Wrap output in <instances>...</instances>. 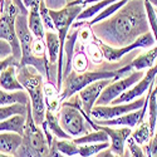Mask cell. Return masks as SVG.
I'll list each match as a JSON object with an SVG mask.
<instances>
[{
  "instance_id": "6da1fadb",
  "label": "cell",
  "mask_w": 157,
  "mask_h": 157,
  "mask_svg": "<svg viewBox=\"0 0 157 157\" xmlns=\"http://www.w3.org/2000/svg\"><path fill=\"white\" fill-rule=\"evenodd\" d=\"M93 34L99 40L113 48L132 44L150 32V23L143 0H128L120 10L106 20L93 25Z\"/></svg>"
},
{
  "instance_id": "7a4b0ae2",
  "label": "cell",
  "mask_w": 157,
  "mask_h": 157,
  "mask_svg": "<svg viewBox=\"0 0 157 157\" xmlns=\"http://www.w3.org/2000/svg\"><path fill=\"white\" fill-rule=\"evenodd\" d=\"M133 72L132 65L127 64L120 69H97V71H86L78 73L72 71L63 79V86L60 90V101L62 103L68 101L72 96L77 94L88 84L101 81V79H120L126 77L128 73Z\"/></svg>"
},
{
  "instance_id": "3957f363",
  "label": "cell",
  "mask_w": 157,
  "mask_h": 157,
  "mask_svg": "<svg viewBox=\"0 0 157 157\" xmlns=\"http://www.w3.org/2000/svg\"><path fill=\"white\" fill-rule=\"evenodd\" d=\"M17 78L29 96L35 123L42 127L45 121L47 111L44 102V75L32 65H24V67H17Z\"/></svg>"
},
{
  "instance_id": "277c9868",
  "label": "cell",
  "mask_w": 157,
  "mask_h": 157,
  "mask_svg": "<svg viewBox=\"0 0 157 157\" xmlns=\"http://www.w3.org/2000/svg\"><path fill=\"white\" fill-rule=\"evenodd\" d=\"M50 145L43 128L36 124L33 113L30 99L27 103V121L23 133V142L14 156L17 157H49Z\"/></svg>"
},
{
  "instance_id": "5b68a950",
  "label": "cell",
  "mask_w": 157,
  "mask_h": 157,
  "mask_svg": "<svg viewBox=\"0 0 157 157\" xmlns=\"http://www.w3.org/2000/svg\"><path fill=\"white\" fill-rule=\"evenodd\" d=\"M17 34L21 48V59L18 67L24 65H32L39 73L47 77V81H52L50 69H49V59L48 58H38L32 52V43L34 40V35L32 34L28 25V15L19 13L15 21Z\"/></svg>"
},
{
  "instance_id": "8992f818",
  "label": "cell",
  "mask_w": 157,
  "mask_h": 157,
  "mask_svg": "<svg viewBox=\"0 0 157 157\" xmlns=\"http://www.w3.org/2000/svg\"><path fill=\"white\" fill-rule=\"evenodd\" d=\"M19 13L20 10L14 5L13 0H4V6L0 15V39H4L11 45L13 56L20 62L21 48L15 28V21Z\"/></svg>"
},
{
  "instance_id": "52a82bcc",
  "label": "cell",
  "mask_w": 157,
  "mask_h": 157,
  "mask_svg": "<svg viewBox=\"0 0 157 157\" xmlns=\"http://www.w3.org/2000/svg\"><path fill=\"white\" fill-rule=\"evenodd\" d=\"M59 123L62 128L67 132L72 138L81 137L83 135H87L88 131L93 129L90 124L86 121L82 112L68 104H62V107L58 112Z\"/></svg>"
},
{
  "instance_id": "ba28073f",
  "label": "cell",
  "mask_w": 157,
  "mask_h": 157,
  "mask_svg": "<svg viewBox=\"0 0 157 157\" xmlns=\"http://www.w3.org/2000/svg\"><path fill=\"white\" fill-rule=\"evenodd\" d=\"M96 42L99 44L102 52H103V57H104V60L107 62H118L123 58V56H126L127 53H129V52H132L135 49H141V48H153L155 44H156V39L153 36V33L150 30L147 33H145L143 35H141L136 42H133L132 44L129 45H126L123 48H113V47H109L107 45L106 43H103L102 40H99V39L97 36H94Z\"/></svg>"
},
{
  "instance_id": "9c48e42d",
  "label": "cell",
  "mask_w": 157,
  "mask_h": 157,
  "mask_svg": "<svg viewBox=\"0 0 157 157\" xmlns=\"http://www.w3.org/2000/svg\"><path fill=\"white\" fill-rule=\"evenodd\" d=\"M143 75H145V72L143 71H133L127 77L120 78V79H114V82H111L104 88L99 98L97 99L96 104H98V106H109L117 97H120L127 89H129L137 82H140Z\"/></svg>"
},
{
  "instance_id": "30bf717a",
  "label": "cell",
  "mask_w": 157,
  "mask_h": 157,
  "mask_svg": "<svg viewBox=\"0 0 157 157\" xmlns=\"http://www.w3.org/2000/svg\"><path fill=\"white\" fill-rule=\"evenodd\" d=\"M146 97L145 98H138L137 101L129 102V103H122V104H112V106H96L90 111V117L98 121H104V120H112L116 117L123 116L126 113L133 112L137 109H141L145 104Z\"/></svg>"
},
{
  "instance_id": "8fae6325",
  "label": "cell",
  "mask_w": 157,
  "mask_h": 157,
  "mask_svg": "<svg viewBox=\"0 0 157 157\" xmlns=\"http://www.w3.org/2000/svg\"><path fill=\"white\" fill-rule=\"evenodd\" d=\"M157 75V63L153 65L152 68L145 73V75L142 77V79L137 82L135 86H132L129 89H127L124 93H122L120 97H117L111 104H122V103H129L131 101H133L135 98H140L143 93L148 90L150 86L156 81Z\"/></svg>"
},
{
  "instance_id": "7c38bea8",
  "label": "cell",
  "mask_w": 157,
  "mask_h": 157,
  "mask_svg": "<svg viewBox=\"0 0 157 157\" xmlns=\"http://www.w3.org/2000/svg\"><path fill=\"white\" fill-rule=\"evenodd\" d=\"M113 81L114 79H101V81L88 84L87 87H84L82 90L78 92V96H79V98L82 101V108L88 116H90V111L96 106L97 99L99 98L104 88Z\"/></svg>"
},
{
  "instance_id": "4fadbf2b",
  "label": "cell",
  "mask_w": 157,
  "mask_h": 157,
  "mask_svg": "<svg viewBox=\"0 0 157 157\" xmlns=\"http://www.w3.org/2000/svg\"><path fill=\"white\" fill-rule=\"evenodd\" d=\"M98 129L104 131L109 137V150L114 153L122 156L126 151V142L132 133V129L129 127H112V126H101L98 124Z\"/></svg>"
},
{
  "instance_id": "5bb4252c",
  "label": "cell",
  "mask_w": 157,
  "mask_h": 157,
  "mask_svg": "<svg viewBox=\"0 0 157 157\" xmlns=\"http://www.w3.org/2000/svg\"><path fill=\"white\" fill-rule=\"evenodd\" d=\"M39 5H40V3L33 5L29 9V13H28V25H29V29H30L32 34L34 35V38H38V39H42V40H44V39H45V27L43 24L40 13H39Z\"/></svg>"
},
{
  "instance_id": "9a60e30c",
  "label": "cell",
  "mask_w": 157,
  "mask_h": 157,
  "mask_svg": "<svg viewBox=\"0 0 157 157\" xmlns=\"http://www.w3.org/2000/svg\"><path fill=\"white\" fill-rule=\"evenodd\" d=\"M23 142V136L15 132L0 133V152L14 156Z\"/></svg>"
},
{
  "instance_id": "2e32d148",
  "label": "cell",
  "mask_w": 157,
  "mask_h": 157,
  "mask_svg": "<svg viewBox=\"0 0 157 157\" xmlns=\"http://www.w3.org/2000/svg\"><path fill=\"white\" fill-rule=\"evenodd\" d=\"M44 102L47 109L52 111L53 113L59 112L62 107L60 92L58 90L57 86L52 83V81H47V83H44Z\"/></svg>"
},
{
  "instance_id": "e0dca14e",
  "label": "cell",
  "mask_w": 157,
  "mask_h": 157,
  "mask_svg": "<svg viewBox=\"0 0 157 157\" xmlns=\"http://www.w3.org/2000/svg\"><path fill=\"white\" fill-rule=\"evenodd\" d=\"M0 88L6 90V92L25 90L17 78V65H10L3 72L2 77H0Z\"/></svg>"
},
{
  "instance_id": "ac0fdd59",
  "label": "cell",
  "mask_w": 157,
  "mask_h": 157,
  "mask_svg": "<svg viewBox=\"0 0 157 157\" xmlns=\"http://www.w3.org/2000/svg\"><path fill=\"white\" fill-rule=\"evenodd\" d=\"M42 127H47L52 135L58 140H72V137L62 128L59 123V117L57 113H53L52 111H45V121Z\"/></svg>"
},
{
  "instance_id": "d6986e66",
  "label": "cell",
  "mask_w": 157,
  "mask_h": 157,
  "mask_svg": "<svg viewBox=\"0 0 157 157\" xmlns=\"http://www.w3.org/2000/svg\"><path fill=\"white\" fill-rule=\"evenodd\" d=\"M156 59H157V45L136 57L131 62V65H132L133 71H145L153 67L156 64Z\"/></svg>"
},
{
  "instance_id": "ffe728a7",
  "label": "cell",
  "mask_w": 157,
  "mask_h": 157,
  "mask_svg": "<svg viewBox=\"0 0 157 157\" xmlns=\"http://www.w3.org/2000/svg\"><path fill=\"white\" fill-rule=\"evenodd\" d=\"M45 45H47V52H48V59H49V69L53 64L58 62L59 58V52H60V42L59 36L54 32H45Z\"/></svg>"
},
{
  "instance_id": "44dd1931",
  "label": "cell",
  "mask_w": 157,
  "mask_h": 157,
  "mask_svg": "<svg viewBox=\"0 0 157 157\" xmlns=\"http://www.w3.org/2000/svg\"><path fill=\"white\" fill-rule=\"evenodd\" d=\"M25 121H27V116H21V114L13 116L5 121H0V133L15 132L23 136L24 128H25Z\"/></svg>"
},
{
  "instance_id": "7402d4cb",
  "label": "cell",
  "mask_w": 157,
  "mask_h": 157,
  "mask_svg": "<svg viewBox=\"0 0 157 157\" xmlns=\"http://www.w3.org/2000/svg\"><path fill=\"white\" fill-rule=\"evenodd\" d=\"M152 136H153V132L150 127V122L147 118H145L142 122H140L137 124V128L135 131H132V133H131L129 137L136 143H138L140 146H145L146 143H148V141L151 140Z\"/></svg>"
},
{
  "instance_id": "603a6c76",
  "label": "cell",
  "mask_w": 157,
  "mask_h": 157,
  "mask_svg": "<svg viewBox=\"0 0 157 157\" xmlns=\"http://www.w3.org/2000/svg\"><path fill=\"white\" fill-rule=\"evenodd\" d=\"M116 2H118V0H99L97 3H93L92 5H87L86 8H83V10L81 11V14L77 17L75 20L77 21H87L88 19L97 15L103 9H106L108 5H111Z\"/></svg>"
},
{
  "instance_id": "cb8c5ba5",
  "label": "cell",
  "mask_w": 157,
  "mask_h": 157,
  "mask_svg": "<svg viewBox=\"0 0 157 157\" xmlns=\"http://www.w3.org/2000/svg\"><path fill=\"white\" fill-rule=\"evenodd\" d=\"M29 102V96L25 90H15V92H6L0 88V106H9L14 103L27 104Z\"/></svg>"
},
{
  "instance_id": "d4e9b609",
  "label": "cell",
  "mask_w": 157,
  "mask_h": 157,
  "mask_svg": "<svg viewBox=\"0 0 157 157\" xmlns=\"http://www.w3.org/2000/svg\"><path fill=\"white\" fill-rule=\"evenodd\" d=\"M77 145H88V143H101V142H108L109 137L108 135L102 129H97L93 132H88L87 135H83L81 137L72 138Z\"/></svg>"
},
{
  "instance_id": "484cf974",
  "label": "cell",
  "mask_w": 157,
  "mask_h": 157,
  "mask_svg": "<svg viewBox=\"0 0 157 157\" xmlns=\"http://www.w3.org/2000/svg\"><path fill=\"white\" fill-rule=\"evenodd\" d=\"M127 2H128V0H118V2H116V3H113V4H111V5H108L106 9H103L101 13H98V14L94 17L93 20L87 21V24L90 25V27H93L94 24H97V23H99V21H103V20H106L107 18H109L111 15H113L117 10H120L124 4H127Z\"/></svg>"
},
{
  "instance_id": "4316f807",
  "label": "cell",
  "mask_w": 157,
  "mask_h": 157,
  "mask_svg": "<svg viewBox=\"0 0 157 157\" xmlns=\"http://www.w3.org/2000/svg\"><path fill=\"white\" fill-rule=\"evenodd\" d=\"M17 114L27 116V104L14 103L9 106H0V121H5Z\"/></svg>"
},
{
  "instance_id": "83f0119b",
  "label": "cell",
  "mask_w": 157,
  "mask_h": 157,
  "mask_svg": "<svg viewBox=\"0 0 157 157\" xmlns=\"http://www.w3.org/2000/svg\"><path fill=\"white\" fill-rule=\"evenodd\" d=\"M56 146L59 152L65 155L67 157H74L79 155V145L73 141V140H58L54 138Z\"/></svg>"
},
{
  "instance_id": "f1b7e54d",
  "label": "cell",
  "mask_w": 157,
  "mask_h": 157,
  "mask_svg": "<svg viewBox=\"0 0 157 157\" xmlns=\"http://www.w3.org/2000/svg\"><path fill=\"white\" fill-rule=\"evenodd\" d=\"M109 147V142L101 143H88V145H79V155L81 157H93L98 155L101 151Z\"/></svg>"
},
{
  "instance_id": "f546056e",
  "label": "cell",
  "mask_w": 157,
  "mask_h": 157,
  "mask_svg": "<svg viewBox=\"0 0 157 157\" xmlns=\"http://www.w3.org/2000/svg\"><path fill=\"white\" fill-rule=\"evenodd\" d=\"M83 47H86V49H87V57H88L89 60H92L94 64L103 63V60H104L103 52H102L99 44L96 42V39H93L90 43H88Z\"/></svg>"
},
{
  "instance_id": "4dcf8cb0",
  "label": "cell",
  "mask_w": 157,
  "mask_h": 157,
  "mask_svg": "<svg viewBox=\"0 0 157 157\" xmlns=\"http://www.w3.org/2000/svg\"><path fill=\"white\" fill-rule=\"evenodd\" d=\"M72 65L75 72L78 73H82V72H86L87 68H88V57L87 54H84L83 52H78L73 56V59H72Z\"/></svg>"
},
{
  "instance_id": "1f68e13d",
  "label": "cell",
  "mask_w": 157,
  "mask_h": 157,
  "mask_svg": "<svg viewBox=\"0 0 157 157\" xmlns=\"http://www.w3.org/2000/svg\"><path fill=\"white\" fill-rule=\"evenodd\" d=\"M39 13H40V17H42V20H43V24L47 30L49 32H53L56 30V27H54V23L50 18V14H49V9L48 6L45 5V2L42 0L40 2V5H39Z\"/></svg>"
},
{
  "instance_id": "d6a6232c",
  "label": "cell",
  "mask_w": 157,
  "mask_h": 157,
  "mask_svg": "<svg viewBox=\"0 0 157 157\" xmlns=\"http://www.w3.org/2000/svg\"><path fill=\"white\" fill-rule=\"evenodd\" d=\"M78 39L79 42L86 45L88 43H90L94 39V34H93V30H92V27L87 24V21H84V24L79 28V33H78Z\"/></svg>"
},
{
  "instance_id": "836d02e7",
  "label": "cell",
  "mask_w": 157,
  "mask_h": 157,
  "mask_svg": "<svg viewBox=\"0 0 157 157\" xmlns=\"http://www.w3.org/2000/svg\"><path fill=\"white\" fill-rule=\"evenodd\" d=\"M32 52L33 54L38 58H47V45L45 42L42 39L34 38V40L32 43Z\"/></svg>"
},
{
  "instance_id": "e575fe53",
  "label": "cell",
  "mask_w": 157,
  "mask_h": 157,
  "mask_svg": "<svg viewBox=\"0 0 157 157\" xmlns=\"http://www.w3.org/2000/svg\"><path fill=\"white\" fill-rule=\"evenodd\" d=\"M143 151H145L147 157H157V127L148 143L145 145V150Z\"/></svg>"
},
{
  "instance_id": "d590c367",
  "label": "cell",
  "mask_w": 157,
  "mask_h": 157,
  "mask_svg": "<svg viewBox=\"0 0 157 157\" xmlns=\"http://www.w3.org/2000/svg\"><path fill=\"white\" fill-rule=\"evenodd\" d=\"M127 146H128L131 157H147L143 148L138 145V143H136L131 137H128V140H127Z\"/></svg>"
},
{
  "instance_id": "8d00e7d4",
  "label": "cell",
  "mask_w": 157,
  "mask_h": 157,
  "mask_svg": "<svg viewBox=\"0 0 157 157\" xmlns=\"http://www.w3.org/2000/svg\"><path fill=\"white\" fill-rule=\"evenodd\" d=\"M45 5L48 6V9L50 10H59L63 9L64 6H67L68 4H71L73 0H44Z\"/></svg>"
},
{
  "instance_id": "74e56055",
  "label": "cell",
  "mask_w": 157,
  "mask_h": 157,
  "mask_svg": "<svg viewBox=\"0 0 157 157\" xmlns=\"http://www.w3.org/2000/svg\"><path fill=\"white\" fill-rule=\"evenodd\" d=\"M10 56H13L11 45L6 40H4V39H0V60L5 59V58H8Z\"/></svg>"
},
{
  "instance_id": "f35d334b",
  "label": "cell",
  "mask_w": 157,
  "mask_h": 157,
  "mask_svg": "<svg viewBox=\"0 0 157 157\" xmlns=\"http://www.w3.org/2000/svg\"><path fill=\"white\" fill-rule=\"evenodd\" d=\"M10 65H19V60L14 57V56H10V57H8V58H5V59H2L0 60V77H2V74H3V72L8 68V67H10Z\"/></svg>"
},
{
  "instance_id": "ab89813d",
  "label": "cell",
  "mask_w": 157,
  "mask_h": 157,
  "mask_svg": "<svg viewBox=\"0 0 157 157\" xmlns=\"http://www.w3.org/2000/svg\"><path fill=\"white\" fill-rule=\"evenodd\" d=\"M94 157H131V155H129V150L127 148L126 151H124V153L122 155V156H118V155H114L111 150H109V147L108 148H106V150H103V151H101L98 155H96Z\"/></svg>"
},
{
  "instance_id": "60d3db41",
  "label": "cell",
  "mask_w": 157,
  "mask_h": 157,
  "mask_svg": "<svg viewBox=\"0 0 157 157\" xmlns=\"http://www.w3.org/2000/svg\"><path fill=\"white\" fill-rule=\"evenodd\" d=\"M42 0H23V3H24V5H25V8H27L28 10L33 6V5H35V4H39Z\"/></svg>"
},
{
  "instance_id": "b9f144b4",
  "label": "cell",
  "mask_w": 157,
  "mask_h": 157,
  "mask_svg": "<svg viewBox=\"0 0 157 157\" xmlns=\"http://www.w3.org/2000/svg\"><path fill=\"white\" fill-rule=\"evenodd\" d=\"M147 2H150L155 8H157V0H147Z\"/></svg>"
},
{
  "instance_id": "7bdbcfd3",
  "label": "cell",
  "mask_w": 157,
  "mask_h": 157,
  "mask_svg": "<svg viewBox=\"0 0 157 157\" xmlns=\"http://www.w3.org/2000/svg\"><path fill=\"white\" fill-rule=\"evenodd\" d=\"M3 6H4V0H0V15H2V10H3Z\"/></svg>"
}]
</instances>
